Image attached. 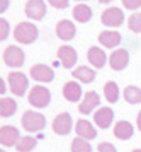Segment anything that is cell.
<instances>
[{"instance_id":"1","label":"cell","mask_w":141,"mask_h":152,"mask_svg":"<svg viewBox=\"0 0 141 152\" xmlns=\"http://www.w3.org/2000/svg\"><path fill=\"white\" fill-rule=\"evenodd\" d=\"M38 38V28L31 22H20L14 29V39L19 41L20 45H31Z\"/></svg>"},{"instance_id":"2","label":"cell","mask_w":141,"mask_h":152,"mask_svg":"<svg viewBox=\"0 0 141 152\" xmlns=\"http://www.w3.org/2000/svg\"><path fill=\"white\" fill-rule=\"evenodd\" d=\"M27 101L34 108H46L51 103V92L44 86H34L27 94Z\"/></svg>"},{"instance_id":"3","label":"cell","mask_w":141,"mask_h":152,"mask_svg":"<svg viewBox=\"0 0 141 152\" xmlns=\"http://www.w3.org/2000/svg\"><path fill=\"white\" fill-rule=\"evenodd\" d=\"M46 126V118L38 111H26L22 115V128L26 132H41Z\"/></svg>"},{"instance_id":"4","label":"cell","mask_w":141,"mask_h":152,"mask_svg":"<svg viewBox=\"0 0 141 152\" xmlns=\"http://www.w3.org/2000/svg\"><path fill=\"white\" fill-rule=\"evenodd\" d=\"M7 80H9V87H10V92L14 96H24L26 94L29 82H27V77L22 72H10Z\"/></svg>"},{"instance_id":"5","label":"cell","mask_w":141,"mask_h":152,"mask_svg":"<svg viewBox=\"0 0 141 152\" xmlns=\"http://www.w3.org/2000/svg\"><path fill=\"white\" fill-rule=\"evenodd\" d=\"M4 62L9 65V67H14V69H17V67H22V63H24V51L19 48V46H15V45H10V46H7L4 50Z\"/></svg>"},{"instance_id":"6","label":"cell","mask_w":141,"mask_h":152,"mask_svg":"<svg viewBox=\"0 0 141 152\" xmlns=\"http://www.w3.org/2000/svg\"><path fill=\"white\" fill-rule=\"evenodd\" d=\"M101 21L107 28H119L122 24V21H124V12L117 7H109L102 12Z\"/></svg>"},{"instance_id":"7","label":"cell","mask_w":141,"mask_h":152,"mask_svg":"<svg viewBox=\"0 0 141 152\" xmlns=\"http://www.w3.org/2000/svg\"><path fill=\"white\" fill-rule=\"evenodd\" d=\"M24 12L29 19L41 21L46 15V4H44V0H27Z\"/></svg>"},{"instance_id":"8","label":"cell","mask_w":141,"mask_h":152,"mask_svg":"<svg viewBox=\"0 0 141 152\" xmlns=\"http://www.w3.org/2000/svg\"><path fill=\"white\" fill-rule=\"evenodd\" d=\"M19 130L12 125H4L0 128V144L2 147H14L19 144Z\"/></svg>"},{"instance_id":"9","label":"cell","mask_w":141,"mask_h":152,"mask_svg":"<svg viewBox=\"0 0 141 152\" xmlns=\"http://www.w3.org/2000/svg\"><path fill=\"white\" fill-rule=\"evenodd\" d=\"M72 116H70V113H60V115H56L53 120V132L54 133H58V135H68L70 130H72Z\"/></svg>"},{"instance_id":"10","label":"cell","mask_w":141,"mask_h":152,"mask_svg":"<svg viewBox=\"0 0 141 152\" xmlns=\"http://www.w3.org/2000/svg\"><path fill=\"white\" fill-rule=\"evenodd\" d=\"M31 77L38 82H51L54 79V72L53 69H49L44 63H38V65H33L31 67Z\"/></svg>"},{"instance_id":"11","label":"cell","mask_w":141,"mask_h":152,"mask_svg":"<svg viewBox=\"0 0 141 152\" xmlns=\"http://www.w3.org/2000/svg\"><path fill=\"white\" fill-rule=\"evenodd\" d=\"M129 63V53L128 50H116L109 56V65L112 70H124Z\"/></svg>"},{"instance_id":"12","label":"cell","mask_w":141,"mask_h":152,"mask_svg":"<svg viewBox=\"0 0 141 152\" xmlns=\"http://www.w3.org/2000/svg\"><path fill=\"white\" fill-rule=\"evenodd\" d=\"M75 132L80 138H85V140H94L97 137V130L94 128V125L90 123L88 120H77V125H75Z\"/></svg>"},{"instance_id":"13","label":"cell","mask_w":141,"mask_h":152,"mask_svg":"<svg viewBox=\"0 0 141 152\" xmlns=\"http://www.w3.org/2000/svg\"><path fill=\"white\" fill-rule=\"evenodd\" d=\"M75 33H77V29H75V24L72 21H68V19H63L56 24V36L63 39V41H70V39H73L75 38Z\"/></svg>"},{"instance_id":"14","label":"cell","mask_w":141,"mask_h":152,"mask_svg":"<svg viewBox=\"0 0 141 152\" xmlns=\"http://www.w3.org/2000/svg\"><path fill=\"white\" fill-rule=\"evenodd\" d=\"M58 58H60L61 65L65 69H72L77 62V51L75 48H72L70 45H65V46H60L58 48Z\"/></svg>"},{"instance_id":"15","label":"cell","mask_w":141,"mask_h":152,"mask_svg":"<svg viewBox=\"0 0 141 152\" xmlns=\"http://www.w3.org/2000/svg\"><path fill=\"white\" fill-rule=\"evenodd\" d=\"M99 103H101L99 94L95 91H88L87 94L83 96V101L80 103V106H78V111H80L82 115H88V113H92L94 108L99 106Z\"/></svg>"},{"instance_id":"16","label":"cell","mask_w":141,"mask_h":152,"mask_svg":"<svg viewBox=\"0 0 141 152\" xmlns=\"http://www.w3.org/2000/svg\"><path fill=\"white\" fill-rule=\"evenodd\" d=\"M112 120H114V111L111 108H101V110L95 111V115H94V121L102 130L109 128L111 123H112Z\"/></svg>"},{"instance_id":"17","label":"cell","mask_w":141,"mask_h":152,"mask_svg":"<svg viewBox=\"0 0 141 152\" xmlns=\"http://www.w3.org/2000/svg\"><path fill=\"white\" fill-rule=\"evenodd\" d=\"M63 96L70 103H77L82 97V87L78 82H67L63 86Z\"/></svg>"},{"instance_id":"18","label":"cell","mask_w":141,"mask_h":152,"mask_svg":"<svg viewBox=\"0 0 141 152\" xmlns=\"http://www.w3.org/2000/svg\"><path fill=\"white\" fill-rule=\"evenodd\" d=\"M87 58H88V62L92 63L95 69H102V67L106 65V51H102V48H99V46H92V48H88Z\"/></svg>"},{"instance_id":"19","label":"cell","mask_w":141,"mask_h":152,"mask_svg":"<svg viewBox=\"0 0 141 152\" xmlns=\"http://www.w3.org/2000/svg\"><path fill=\"white\" fill-rule=\"evenodd\" d=\"M99 41L106 48H116L121 43V34L117 31H102L99 34Z\"/></svg>"},{"instance_id":"20","label":"cell","mask_w":141,"mask_h":152,"mask_svg":"<svg viewBox=\"0 0 141 152\" xmlns=\"http://www.w3.org/2000/svg\"><path fill=\"white\" fill-rule=\"evenodd\" d=\"M114 137H117L119 140H128V138L133 137V125L126 121V120H121L117 121L114 126Z\"/></svg>"},{"instance_id":"21","label":"cell","mask_w":141,"mask_h":152,"mask_svg":"<svg viewBox=\"0 0 141 152\" xmlns=\"http://www.w3.org/2000/svg\"><path fill=\"white\" fill-rule=\"evenodd\" d=\"M72 75H73V79H77V80H80V82H83V84H90L95 79V70L88 69V67L83 65V67L75 69L73 72H72Z\"/></svg>"},{"instance_id":"22","label":"cell","mask_w":141,"mask_h":152,"mask_svg":"<svg viewBox=\"0 0 141 152\" xmlns=\"http://www.w3.org/2000/svg\"><path fill=\"white\" fill-rule=\"evenodd\" d=\"M17 111V103L12 97H2L0 99V116L2 118H10Z\"/></svg>"},{"instance_id":"23","label":"cell","mask_w":141,"mask_h":152,"mask_svg":"<svg viewBox=\"0 0 141 152\" xmlns=\"http://www.w3.org/2000/svg\"><path fill=\"white\" fill-rule=\"evenodd\" d=\"M122 96L126 99V103L129 104H138L141 103V89L136 86H126L122 91Z\"/></svg>"},{"instance_id":"24","label":"cell","mask_w":141,"mask_h":152,"mask_svg":"<svg viewBox=\"0 0 141 152\" xmlns=\"http://www.w3.org/2000/svg\"><path fill=\"white\" fill-rule=\"evenodd\" d=\"M73 17L75 21L78 22H88L92 19V9L85 5V4H80V5H77L73 9Z\"/></svg>"},{"instance_id":"25","label":"cell","mask_w":141,"mask_h":152,"mask_svg":"<svg viewBox=\"0 0 141 152\" xmlns=\"http://www.w3.org/2000/svg\"><path fill=\"white\" fill-rule=\"evenodd\" d=\"M104 94H106V99H107L109 103H117V99H119V87H117V84L112 82V80L106 82Z\"/></svg>"},{"instance_id":"26","label":"cell","mask_w":141,"mask_h":152,"mask_svg":"<svg viewBox=\"0 0 141 152\" xmlns=\"http://www.w3.org/2000/svg\"><path fill=\"white\" fill-rule=\"evenodd\" d=\"M36 147V138L34 137H22L19 140V144L15 145L17 152H31Z\"/></svg>"},{"instance_id":"27","label":"cell","mask_w":141,"mask_h":152,"mask_svg":"<svg viewBox=\"0 0 141 152\" xmlns=\"http://www.w3.org/2000/svg\"><path fill=\"white\" fill-rule=\"evenodd\" d=\"M72 152H92V147H90V144L85 138L77 137L72 142Z\"/></svg>"},{"instance_id":"28","label":"cell","mask_w":141,"mask_h":152,"mask_svg":"<svg viewBox=\"0 0 141 152\" xmlns=\"http://www.w3.org/2000/svg\"><path fill=\"white\" fill-rule=\"evenodd\" d=\"M128 28L133 33H141V12H134L128 19Z\"/></svg>"},{"instance_id":"29","label":"cell","mask_w":141,"mask_h":152,"mask_svg":"<svg viewBox=\"0 0 141 152\" xmlns=\"http://www.w3.org/2000/svg\"><path fill=\"white\" fill-rule=\"evenodd\" d=\"M122 5L129 10H136L141 7V0H122Z\"/></svg>"},{"instance_id":"30","label":"cell","mask_w":141,"mask_h":152,"mask_svg":"<svg viewBox=\"0 0 141 152\" xmlns=\"http://www.w3.org/2000/svg\"><path fill=\"white\" fill-rule=\"evenodd\" d=\"M97 151L99 152H116V147L111 142H101L97 145Z\"/></svg>"},{"instance_id":"31","label":"cell","mask_w":141,"mask_h":152,"mask_svg":"<svg viewBox=\"0 0 141 152\" xmlns=\"http://www.w3.org/2000/svg\"><path fill=\"white\" fill-rule=\"evenodd\" d=\"M48 4L54 9H67L68 7V0H48Z\"/></svg>"},{"instance_id":"32","label":"cell","mask_w":141,"mask_h":152,"mask_svg":"<svg viewBox=\"0 0 141 152\" xmlns=\"http://www.w3.org/2000/svg\"><path fill=\"white\" fill-rule=\"evenodd\" d=\"M0 28H2V31H0V39L4 41L7 36H9V22H7L5 19H2V21H0Z\"/></svg>"},{"instance_id":"33","label":"cell","mask_w":141,"mask_h":152,"mask_svg":"<svg viewBox=\"0 0 141 152\" xmlns=\"http://www.w3.org/2000/svg\"><path fill=\"white\" fill-rule=\"evenodd\" d=\"M136 125H138V128H140V132H141V111L138 113V116H136Z\"/></svg>"},{"instance_id":"34","label":"cell","mask_w":141,"mask_h":152,"mask_svg":"<svg viewBox=\"0 0 141 152\" xmlns=\"http://www.w3.org/2000/svg\"><path fill=\"white\" fill-rule=\"evenodd\" d=\"M7 5H9V0H2V7H0V12H4L7 9Z\"/></svg>"},{"instance_id":"35","label":"cell","mask_w":141,"mask_h":152,"mask_svg":"<svg viewBox=\"0 0 141 152\" xmlns=\"http://www.w3.org/2000/svg\"><path fill=\"white\" fill-rule=\"evenodd\" d=\"M101 4H109V2H112V0H99Z\"/></svg>"},{"instance_id":"36","label":"cell","mask_w":141,"mask_h":152,"mask_svg":"<svg viewBox=\"0 0 141 152\" xmlns=\"http://www.w3.org/2000/svg\"><path fill=\"white\" fill-rule=\"evenodd\" d=\"M133 152H141V149H134V151H133Z\"/></svg>"},{"instance_id":"37","label":"cell","mask_w":141,"mask_h":152,"mask_svg":"<svg viewBox=\"0 0 141 152\" xmlns=\"http://www.w3.org/2000/svg\"><path fill=\"white\" fill-rule=\"evenodd\" d=\"M0 152H5V151H0Z\"/></svg>"},{"instance_id":"38","label":"cell","mask_w":141,"mask_h":152,"mask_svg":"<svg viewBox=\"0 0 141 152\" xmlns=\"http://www.w3.org/2000/svg\"><path fill=\"white\" fill-rule=\"evenodd\" d=\"M80 2H83V0H80Z\"/></svg>"}]
</instances>
